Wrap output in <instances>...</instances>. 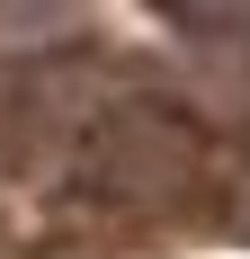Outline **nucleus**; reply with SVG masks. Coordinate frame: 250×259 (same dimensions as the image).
Returning a JSON list of instances; mask_svg holds the SVG:
<instances>
[{"label":"nucleus","instance_id":"1","mask_svg":"<svg viewBox=\"0 0 250 259\" xmlns=\"http://www.w3.org/2000/svg\"><path fill=\"white\" fill-rule=\"evenodd\" d=\"M99 188L107 197H134V206H161L188 170H197V134L179 125L170 107H116L99 134Z\"/></svg>","mask_w":250,"mask_h":259},{"label":"nucleus","instance_id":"2","mask_svg":"<svg viewBox=\"0 0 250 259\" xmlns=\"http://www.w3.org/2000/svg\"><path fill=\"white\" fill-rule=\"evenodd\" d=\"M241 224H250V161H241Z\"/></svg>","mask_w":250,"mask_h":259}]
</instances>
